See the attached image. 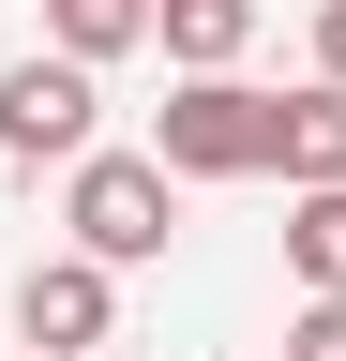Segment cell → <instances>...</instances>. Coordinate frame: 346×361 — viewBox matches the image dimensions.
Returning <instances> with one entry per match:
<instances>
[{"label":"cell","instance_id":"cell-1","mask_svg":"<svg viewBox=\"0 0 346 361\" xmlns=\"http://www.w3.org/2000/svg\"><path fill=\"white\" fill-rule=\"evenodd\" d=\"M271 135H286V90H241V61H211V75L166 90L151 151L181 166V180H271Z\"/></svg>","mask_w":346,"mask_h":361},{"label":"cell","instance_id":"cell-2","mask_svg":"<svg viewBox=\"0 0 346 361\" xmlns=\"http://www.w3.org/2000/svg\"><path fill=\"white\" fill-rule=\"evenodd\" d=\"M61 226H75L106 271H151L166 241H181V166H166V151H75Z\"/></svg>","mask_w":346,"mask_h":361},{"label":"cell","instance_id":"cell-3","mask_svg":"<svg viewBox=\"0 0 346 361\" xmlns=\"http://www.w3.org/2000/svg\"><path fill=\"white\" fill-rule=\"evenodd\" d=\"M106 61H75V45H30V61H0V166H75L106 121Z\"/></svg>","mask_w":346,"mask_h":361},{"label":"cell","instance_id":"cell-4","mask_svg":"<svg viewBox=\"0 0 346 361\" xmlns=\"http://www.w3.org/2000/svg\"><path fill=\"white\" fill-rule=\"evenodd\" d=\"M121 331V271L91 256V241H75V256H30V286H16V346L30 361H91Z\"/></svg>","mask_w":346,"mask_h":361},{"label":"cell","instance_id":"cell-5","mask_svg":"<svg viewBox=\"0 0 346 361\" xmlns=\"http://www.w3.org/2000/svg\"><path fill=\"white\" fill-rule=\"evenodd\" d=\"M271 180H346V75L286 90V135H271Z\"/></svg>","mask_w":346,"mask_h":361},{"label":"cell","instance_id":"cell-6","mask_svg":"<svg viewBox=\"0 0 346 361\" xmlns=\"http://www.w3.org/2000/svg\"><path fill=\"white\" fill-rule=\"evenodd\" d=\"M151 45H166L181 75H211V61L256 45V0H151Z\"/></svg>","mask_w":346,"mask_h":361},{"label":"cell","instance_id":"cell-7","mask_svg":"<svg viewBox=\"0 0 346 361\" xmlns=\"http://www.w3.org/2000/svg\"><path fill=\"white\" fill-rule=\"evenodd\" d=\"M286 271L346 286V180H286Z\"/></svg>","mask_w":346,"mask_h":361},{"label":"cell","instance_id":"cell-8","mask_svg":"<svg viewBox=\"0 0 346 361\" xmlns=\"http://www.w3.org/2000/svg\"><path fill=\"white\" fill-rule=\"evenodd\" d=\"M46 45H75V61H121V45H151V0H46Z\"/></svg>","mask_w":346,"mask_h":361},{"label":"cell","instance_id":"cell-9","mask_svg":"<svg viewBox=\"0 0 346 361\" xmlns=\"http://www.w3.org/2000/svg\"><path fill=\"white\" fill-rule=\"evenodd\" d=\"M286 361H346V286H301V316H286Z\"/></svg>","mask_w":346,"mask_h":361},{"label":"cell","instance_id":"cell-10","mask_svg":"<svg viewBox=\"0 0 346 361\" xmlns=\"http://www.w3.org/2000/svg\"><path fill=\"white\" fill-rule=\"evenodd\" d=\"M316 75H346V0H316Z\"/></svg>","mask_w":346,"mask_h":361}]
</instances>
